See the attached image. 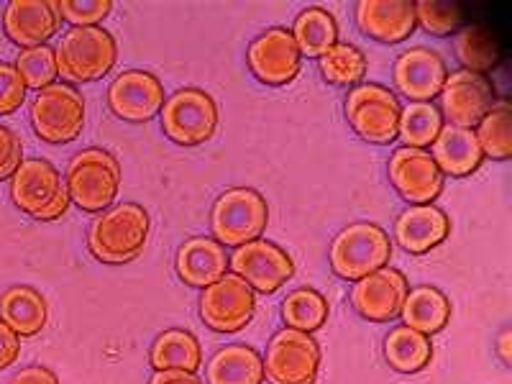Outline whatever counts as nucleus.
<instances>
[{
  "mask_svg": "<svg viewBox=\"0 0 512 384\" xmlns=\"http://www.w3.org/2000/svg\"><path fill=\"white\" fill-rule=\"evenodd\" d=\"M149 213L139 203H118L103 210L88 231L90 254L103 264H128L139 259L149 239Z\"/></svg>",
  "mask_w": 512,
  "mask_h": 384,
  "instance_id": "obj_1",
  "label": "nucleus"
},
{
  "mask_svg": "<svg viewBox=\"0 0 512 384\" xmlns=\"http://www.w3.org/2000/svg\"><path fill=\"white\" fill-rule=\"evenodd\" d=\"M64 185L70 192V203L85 213H103L113 208V200L121 190V164L111 152L90 146L82 149L67 164Z\"/></svg>",
  "mask_w": 512,
  "mask_h": 384,
  "instance_id": "obj_2",
  "label": "nucleus"
},
{
  "mask_svg": "<svg viewBox=\"0 0 512 384\" xmlns=\"http://www.w3.org/2000/svg\"><path fill=\"white\" fill-rule=\"evenodd\" d=\"M11 200L21 213L41 223H52L70 208V192L62 175L47 159H24L11 177Z\"/></svg>",
  "mask_w": 512,
  "mask_h": 384,
  "instance_id": "obj_3",
  "label": "nucleus"
},
{
  "mask_svg": "<svg viewBox=\"0 0 512 384\" xmlns=\"http://www.w3.org/2000/svg\"><path fill=\"white\" fill-rule=\"evenodd\" d=\"M54 54L59 77H64L67 85H85L100 80L116 67L118 44L100 26H88L67 31Z\"/></svg>",
  "mask_w": 512,
  "mask_h": 384,
  "instance_id": "obj_4",
  "label": "nucleus"
},
{
  "mask_svg": "<svg viewBox=\"0 0 512 384\" xmlns=\"http://www.w3.org/2000/svg\"><path fill=\"white\" fill-rule=\"evenodd\" d=\"M392 241L377 223H351L331 241V269L346 282H359L390 264Z\"/></svg>",
  "mask_w": 512,
  "mask_h": 384,
  "instance_id": "obj_5",
  "label": "nucleus"
},
{
  "mask_svg": "<svg viewBox=\"0 0 512 384\" xmlns=\"http://www.w3.org/2000/svg\"><path fill=\"white\" fill-rule=\"evenodd\" d=\"M269 223V205L254 187H231L213 203L210 231L221 246H244L262 239Z\"/></svg>",
  "mask_w": 512,
  "mask_h": 384,
  "instance_id": "obj_6",
  "label": "nucleus"
},
{
  "mask_svg": "<svg viewBox=\"0 0 512 384\" xmlns=\"http://www.w3.org/2000/svg\"><path fill=\"white\" fill-rule=\"evenodd\" d=\"M162 131L180 146H200L216 136L218 105L200 88H182L164 100L159 111Z\"/></svg>",
  "mask_w": 512,
  "mask_h": 384,
  "instance_id": "obj_7",
  "label": "nucleus"
},
{
  "mask_svg": "<svg viewBox=\"0 0 512 384\" xmlns=\"http://www.w3.org/2000/svg\"><path fill=\"white\" fill-rule=\"evenodd\" d=\"M400 100L377 82H361L346 95V118L354 134L367 144H392L400 126Z\"/></svg>",
  "mask_w": 512,
  "mask_h": 384,
  "instance_id": "obj_8",
  "label": "nucleus"
},
{
  "mask_svg": "<svg viewBox=\"0 0 512 384\" xmlns=\"http://www.w3.org/2000/svg\"><path fill=\"white\" fill-rule=\"evenodd\" d=\"M31 126L47 144H70L85 128V98L67 82H54L36 93Z\"/></svg>",
  "mask_w": 512,
  "mask_h": 384,
  "instance_id": "obj_9",
  "label": "nucleus"
},
{
  "mask_svg": "<svg viewBox=\"0 0 512 384\" xmlns=\"http://www.w3.org/2000/svg\"><path fill=\"white\" fill-rule=\"evenodd\" d=\"M262 361L264 379L269 384H315L320 369V346L310 333L285 326L272 336Z\"/></svg>",
  "mask_w": 512,
  "mask_h": 384,
  "instance_id": "obj_10",
  "label": "nucleus"
},
{
  "mask_svg": "<svg viewBox=\"0 0 512 384\" xmlns=\"http://www.w3.org/2000/svg\"><path fill=\"white\" fill-rule=\"evenodd\" d=\"M228 269H231V274L241 277L254 292L272 295L292 280L295 262L282 246L256 239L233 249V254L228 256Z\"/></svg>",
  "mask_w": 512,
  "mask_h": 384,
  "instance_id": "obj_11",
  "label": "nucleus"
},
{
  "mask_svg": "<svg viewBox=\"0 0 512 384\" xmlns=\"http://www.w3.org/2000/svg\"><path fill=\"white\" fill-rule=\"evenodd\" d=\"M256 313V292L241 277L228 272L200 295V318L216 333H236L251 323Z\"/></svg>",
  "mask_w": 512,
  "mask_h": 384,
  "instance_id": "obj_12",
  "label": "nucleus"
},
{
  "mask_svg": "<svg viewBox=\"0 0 512 384\" xmlns=\"http://www.w3.org/2000/svg\"><path fill=\"white\" fill-rule=\"evenodd\" d=\"M246 62H249L251 75L262 85L280 88V85H287L300 75L303 54L297 49L292 31L274 26V29H267L251 41Z\"/></svg>",
  "mask_w": 512,
  "mask_h": 384,
  "instance_id": "obj_13",
  "label": "nucleus"
},
{
  "mask_svg": "<svg viewBox=\"0 0 512 384\" xmlns=\"http://www.w3.org/2000/svg\"><path fill=\"white\" fill-rule=\"evenodd\" d=\"M438 98L441 116L459 128H477L479 121L497 105L495 88L489 85L487 77L466 70L448 75Z\"/></svg>",
  "mask_w": 512,
  "mask_h": 384,
  "instance_id": "obj_14",
  "label": "nucleus"
},
{
  "mask_svg": "<svg viewBox=\"0 0 512 384\" xmlns=\"http://www.w3.org/2000/svg\"><path fill=\"white\" fill-rule=\"evenodd\" d=\"M387 172H390L392 187L410 205H433L446 182L431 154L425 149H410V146H400L392 152Z\"/></svg>",
  "mask_w": 512,
  "mask_h": 384,
  "instance_id": "obj_15",
  "label": "nucleus"
},
{
  "mask_svg": "<svg viewBox=\"0 0 512 384\" xmlns=\"http://www.w3.org/2000/svg\"><path fill=\"white\" fill-rule=\"evenodd\" d=\"M164 85L159 77L144 70L121 72L108 88V108L116 118L128 123L152 121L162 111Z\"/></svg>",
  "mask_w": 512,
  "mask_h": 384,
  "instance_id": "obj_16",
  "label": "nucleus"
},
{
  "mask_svg": "<svg viewBox=\"0 0 512 384\" xmlns=\"http://www.w3.org/2000/svg\"><path fill=\"white\" fill-rule=\"evenodd\" d=\"M408 292L410 285L405 274L395 267H384L364 280L354 282L351 305L369 323H392L395 318H400Z\"/></svg>",
  "mask_w": 512,
  "mask_h": 384,
  "instance_id": "obj_17",
  "label": "nucleus"
},
{
  "mask_svg": "<svg viewBox=\"0 0 512 384\" xmlns=\"http://www.w3.org/2000/svg\"><path fill=\"white\" fill-rule=\"evenodd\" d=\"M446 77L448 70L441 54L425 47L402 52L392 70L397 93L408 98L410 103H433V98L441 95Z\"/></svg>",
  "mask_w": 512,
  "mask_h": 384,
  "instance_id": "obj_18",
  "label": "nucleus"
},
{
  "mask_svg": "<svg viewBox=\"0 0 512 384\" xmlns=\"http://www.w3.org/2000/svg\"><path fill=\"white\" fill-rule=\"evenodd\" d=\"M59 21L52 0H11L3 13L6 36L21 49L47 47V41L57 36Z\"/></svg>",
  "mask_w": 512,
  "mask_h": 384,
  "instance_id": "obj_19",
  "label": "nucleus"
},
{
  "mask_svg": "<svg viewBox=\"0 0 512 384\" xmlns=\"http://www.w3.org/2000/svg\"><path fill=\"white\" fill-rule=\"evenodd\" d=\"M356 26L379 44H400L413 36L415 3L410 0H361L356 3Z\"/></svg>",
  "mask_w": 512,
  "mask_h": 384,
  "instance_id": "obj_20",
  "label": "nucleus"
},
{
  "mask_svg": "<svg viewBox=\"0 0 512 384\" xmlns=\"http://www.w3.org/2000/svg\"><path fill=\"white\" fill-rule=\"evenodd\" d=\"M451 233V221L436 205H410L395 221V241L408 251L420 256L441 246Z\"/></svg>",
  "mask_w": 512,
  "mask_h": 384,
  "instance_id": "obj_21",
  "label": "nucleus"
},
{
  "mask_svg": "<svg viewBox=\"0 0 512 384\" xmlns=\"http://www.w3.org/2000/svg\"><path fill=\"white\" fill-rule=\"evenodd\" d=\"M175 269L177 277H180L185 285L205 290V287H210L213 282H218L221 277L228 274L226 246L218 244L216 239H208V236L187 239L185 244L177 249Z\"/></svg>",
  "mask_w": 512,
  "mask_h": 384,
  "instance_id": "obj_22",
  "label": "nucleus"
},
{
  "mask_svg": "<svg viewBox=\"0 0 512 384\" xmlns=\"http://www.w3.org/2000/svg\"><path fill=\"white\" fill-rule=\"evenodd\" d=\"M431 146V157L441 169V175L469 177L484 162L482 146H479L474 128H459L448 123V126L441 128V134Z\"/></svg>",
  "mask_w": 512,
  "mask_h": 384,
  "instance_id": "obj_23",
  "label": "nucleus"
},
{
  "mask_svg": "<svg viewBox=\"0 0 512 384\" xmlns=\"http://www.w3.org/2000/svg\"><path fill=\"white\" fill-rule=\"evenodd\" d=\"M0 320L21 338H31L47 328L49 305L34 287L13 285L0 295Z\"/></svg>",
  "mask_w": 512,
  "mask_h": 384,
  "instance_id": "obj_24",
  "label": "nucleus"
},
{
  "mask_svg": "<svg viewBox=\"0 0 512 384\" xmlns=\"http://www.w3.org/2000/svg\"><path fill=\"white\" fill-rule=\"evenodd\" d=\"M208 384H262L264 361L259 351L246 344H231L210 356L205 369Z\"/></svg>",
  "mask_w": 512,
  "mask_h": 384,
  "instance_id": "obj_25",
  "label": "nucleus"
},
{
  "mask_svg": "<svg viewBox=\"0 0 512 384\" xmlns=\"http://www.w3.org/2000/svg\"><path fill=\"white\" fill-rule=\"evenodd\" d=\"M402 323L413 331L423 333V336H433L441 333L451 320V303L438 287L420 285L413 287L405 297L400 310Z\"/></svg>",
  "mask_w": 512,
  "mask_h": 384,
  "instance_id": "obj_26",
  "label": "nucleus"
},
{
  "mask_svg": "<svg viewBox=\"0 0 512 384\" xmlns=\"http://www.w3.org/2000/svg\"><path fill=\"white\" fill-rule=\"evenodd\" d=\"M149 361H152L154 372H190L195 374L203 367V349L200 341L192 336L190 331L182 328H169V331L159 333L154 338L152 351H149Z\"/></svg>",
  "mask_w": 512,
  "mask_h": 384,
  "instance_id": "obj_27",
  "label": "nucleus"
},
{
  "mask_svg": "<svg viewBox=\"0 0 512 384\" xmlns=\"http://www.w3.org/2000/svg\"><path fill=\"white\" fill-rule=\"evenodd\" d=\"M384 359L400 374L423 372L433 359L431 338L408 326L392 328L390 336L384 338Z\"/></svg>",
  "mask_w": 512,
  "mask_h": 384,
  "instance_id": "obj_28",
  "label": "nucleus"
},
{
  "mask_svg": "<svg viewBox=\"0 0 512 384\" xmlns=\"http://www.w3.org/2000/svg\"><path fill=\"white\" fill-rule=\"evenodd\" d=\"M292 36L303 57L320 59L333 44H338V24L336 18L323 8H305L295 18Z\"/></svg>",
  "mask_w": 512,
  "mask_h": 384,
  "instance_id": "obj_29",
  "label": "nucleus"
},
{
  "mask_svg": "<svg viewBox=\"0 0 512 384\" xmlns=\"http://www.w3.org/2000/svg\"><path fill=\"white\" fill-rule=\"evenodd\" d=\"M454 49L456 59L466 72L484 75L500 64V47H497L495 36L489 34L484 26H461L454 39Z\"/></svg>",
  "mask_w": 512,
  "mask_h": 384,
  "instance_id": "obj_30",
  "label": "nucleus"
},
{
  "mask_svg": "<svg viewBox=\"0 0 512 384\" xmlns=\"http://www.w3.org/2000/svg\"><path fill=\"white\" fill-rule=\"evenodd\" d=\"M443 126L446 123L436 103H408L400 111L397 139L410 149H425L438 139Z\"/></svg>",
  "mask_w": 512,
  "mask_h": 384,
  "instance_id": "obj_31",
  "label": "nucleus"
},
{
  "mask_svg": "<svg viewBox=\"0 0 512 384\" xmlns=\"http://www.w3.org/2000/svg\"><path fill=\"white\" fill-rule=\"evenodd\" d=\"M320 72L326 77L331 85H338V88H356L364 82L367 77V57L361 49H356L354 44H344L338 41L328 49L323 57L318 59Z\"/></svg>",
  "mask_w": 512,
  "mask_h": 384,
  "instance_id": "obj_32",
  "label": "nucleus"
},
{
  "mask_svg": "<svg viewBox=\"0 0 512 384\" xmlns=\"http://www.w3.org/2000/svg\"><path fill=\"white\" fill-rule=\"evenodd\" d=\"M282 318H285L287 328L315 333L328 320V300L318 290H313V287L292 290L282 300Z\"/></svg>",
  "mask_w": 512,
  "mask_h": 384,
  "instance_id": "obj_33",
  "label": "nucleus"
},
{
  "mask_svg": "<svg viewBox=\"0 0 512 384\" xmlns=\"http://www.w3.org/2000/svg\"><path fill=\"white\" fill-rule=\"evenodd\" d=\"M482 154L497 162H507L512 157V116L507 105H495L474 128Z\"/></svg>",
  "mask_w": 512,
  "mask_h": 384,
  "instance_id": "obj_34",
  "label": "nucleus"
},
{
  "mask_svg": "<svg viewBox=\"0 0 512 384\" xmlns=\"http://www.w3.org/2000/svg\"><path fill=\"white\" fill-rule=\"evenodd\" d=\"M16 70L21 80L26 82V90H44L54 85L59 77L57 70V54L49 47H34V49H21L16 57Z\"/></svg>",
  "mask_w": 512,
  "mask_h": 384,
  "instance_id": "obj_35",
  "label": "nucleus"
},
{
  "mask_svg": "<svg viewBox=\"0 0 512 384\" xmlns=\"http://www.w3.org/2000/svg\"><path fill=\"white\" fill-rule=\"evenodd\" d=\"M415 21L433 36H454L464 26V11L456 3L423 0L415 3Z\"/></svg>",
  "mask_w": 512,
  "mask_h": 384,
  "instance_id": "obj_36",
  "label": "nucleus"
},
{
  "mask_svg": "<svg viewBox=\"0 0 512 384\" xmlns=\"http://www.w3.org/2000/svg\"><path fill=\"white\" fill-rule=\"evenodd\" d=\"M62 21L72 24V29L98 26L113 11L111 0H59L54 3Z\"/></svg>",
  "mask_w": 512,
  "mask_h": 384,
  "instance_id": "obj_37",
  "label": "nucleus"
},
{
  "mask_svg": "<svg viewBox=\"0 0 512 384\" xmlns=\"http://www.w3.org/2000/svg\"><path fill=\"white\" fill-rule=\"evenodd\" d=\"M26 100V82L18 75L16 64L0 62V116L16 113Z\"/></svg>",
  "mask_w": 512,
  "mask_h": 384,
  "instance_id": "obj_38",
  "label": "nucleus"
},
{
  "mask_svg": "<svg viewBox=\"0 0 512 384\" xmlns=\"http://www.w3.org/2000/svg\"><path fill=\"white\" fill-rule=\"evenodd\" d=\"M24 162V144L11 128L0 123V182L11 180Z\"/></svg>",
  "mask_w": 512,
  "mask_h": 384,
  "instance_id": "obj_39",
  "label": "nucleus"
},
{
  "mask_svg": "<svg viewBox=\"0 0 512 384\" xmlns=\"http://www.w3.org/2000/svg\"><path fill=\"white\" fill-rule=\"evenodd\" d=\"M21 356V336L0 320V372L16 364Z\"/></svg>",
  "mask_w": 512,
  "mask_h": 384,
  "instance_id": "obj_40",
  "label": "nucleus"
},
{
  "mask_svg": "<svg viewBox=\"0 0 512 384\" xmlns=\"http://www.w3.org/2000/svg\"><path fill=\"white\" fill-rule=\"evenodd\" d=\"M8 384H59V379L52 369L34 364V367L21 369V372H18Z\"/></svg>",
  "mask_w": 512,
  "mask_h": 384,
  "instance_id": "obj_41",
  "label": "nucleus"
},
{
  "mask_svg": "<svg viewBox=\"0 0 512 384\" xmlns=\"http://www.w3.org/2000/svg\"><path fill=\"white\" fill-rule=\"evenodd\" d=\"M149 384H203V382L190 372H175V369H169V372H154V377L149 379Z\"/></svg>",
  "mask_w": 512,
  "mask_h": 384,
  "instance_id": "obj_42",
  "label": "nucleus"
},
{
  "mask_svg": "<svg viewBox=\"0 0 512 384\" xmlns=\"http://www.w3.org/2000/svg\"><path fill=\"white\" fill-rule=\"evenodd\" d=\"M497 354H500L502 364H505V367H510L512 364V331L510 328H505V331L500 333V338H497Z\"/></svg>",
  "mask_w": 512,
  "mask_h": 384,
  "instance_id": "obj_43",
  "label": "nucleus"
}]
</instances>
